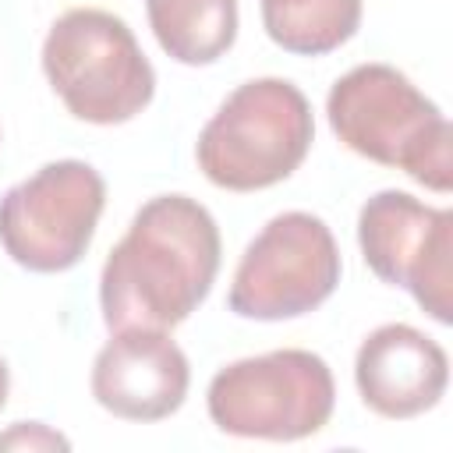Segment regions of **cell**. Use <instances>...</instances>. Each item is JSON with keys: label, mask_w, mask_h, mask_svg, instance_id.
<instances>
[{"label": "cell", "mask_w": 453, "mask_h": 453, "mask_svg": "<svg viewBox=\"0 0 453 453\" xmlns=\"http://www.w3.org/2000/svg\"><path fill=\"white\" fill-rule=\"evenodd\" d=\"M219 255V226L202 202L188 195L149 198L99 273L106 329L180 326L209 297Z\"/></svg>", "instance_id": "obj_1"}, {"label": "cell", "mask_w": 453, "mask_h": 453, "mask_svg": "<svg viewBox=\"0 0 453 453\" xmlns=\"http://www.w3.org/2000/svg\"><path fill=\"white\" fill-rule=\"evenodd\" d=\"M333 134L357 156L403 170L428 191L453 188V127L418 85L389 64H357L326 96Z\"/></svg>", "instance_id": "obj_2"}, {"label": "cell", "mask_w": 453, "mask_h": 453, "mask_svg": "<svg viewBox=\"0 0 453 453\" xmlns=\"http://www.w3.org/2000/svg\"><path fill=\"white\" fill-rule=\"evenodd\" d=\"M315 142L304 92L287 78L237 85L198 134V170L223 191H262L287 180Z\"/></svg>", "instance_id": "obj_3"}, {"label": "cell", "mask_w": 453, "mask_h": 453, "mask_svg": "<svg viewBox=\"0 0 453 453\" xmlns=\"http://www.w3.org/2000/svg\"><path fill=\"white\" fill-rule=\"evenodd\" d=\"M42 74L85 124H124L156 96V71L124 18L99 7L64 11L42 39Z\"/></svg>", "instance_id": "obj_4"}, {"label": "cell", "mask_w": 453, "mask_h": 453, "mask_svg": "<svg viewBox=\"0 0 453 453\" xmlns=\"http://www.w3.org/2000/svg\"><path fill=\"white\" fill-rule=\"evenodd\" d=\"M205 407L226 435L294 442L329 425L336 382L319 354L283 347L219 368L209 382Z\"/></svg>", "instance_id": "obj_5"}, {"label": "cell", "mask_w": 453, "mask_h": 453, "mask_svg": "<svg viewBox=\"0 0 453 453\" xmlns=\"http://www.w3.org/2000/svg\"><path fill=\"white\" fill-rule=\"evenodd\" d=\"M343 262L333 230L311 212L273 216L244 248L226 304L241 319L280 322L315 311L333 297Z\"/></svg>", "instance_id": "obj_6"}, {"label": "cell", "mask_w": 453, "mask_h": 453, "mask_svg": "<svg viewBox=\"0 0 453 453\" xmlns=\"http://www.w3.org/2000/svg\"><path fill=\"white\" fill-rule=\"evenodd\" d=\"M106 184L81 159H57L0 198V244L28 273L78 265L96 237Z\"/></svg>", "instance_id": "obj_7"}, {"label": "cell", "mask_w": 453, "mask_h": 453, "mask_svg": "<svg viewBox=\"0 0 453 453\" xmlns=\"http://www.w3.org/2000/svg\"><path fill=\"white\" fill-rule=\"evenodd\" d=\"M365 265L411 297L439 326L453 322V212L407 191H379L357 212Z\"/></svg>", "instance_id": "obj_8"}, {"label": "cell", "mask_w": 453, "mask_h": 453, "mask_svg": "<svg viewBox=\"0 0 453 453\" xmlns=\"http://www.w3.org/2000/svg\"><path fill=\"white\" fill-rule=\"evenodd\" d=\"M191 386L184 350L170 329H120L92 361V396L124 421H163L180 411Z\"/></svg>", "instance_id": "obj_9"}, {"label": "cell", "mask_w": 453, "mask_h": 453, "mask_svg": "<svg viewBox=\"0 0 453 453\" xmlns=\"http://www.w3.org/2000/svg\"><path fill=\"white\" fill-rule=\"evenodd\" d=\"M449 382L446 350L407 322L372 329L354 357V386L368 411L389 421H407L432 411Z\"/></svg>", "instance_id": "obj_10"}, {"label": "cell", "mask_w": 453, "mask_h": 453, "mask_svg": "<svg viewBox=\"0 0 453 453\" xmlns=\"http://www.w3.org/2000/svg\"><path fill=\"white\" fill-rule=\"evenodd\" d=\"M145 14L163 53L188 67L219 60L237 39V0H145Z\"/></svg>", "instance_id": "obj_11"}, {"label": "cell", "mask_w": 453, "mask_h": 453, "mask_svg": "<svg viewBox=\"0 0 453 453\" xmlns=\"http://www.w3.org/2000/svg\"><path fill=\"white\" fill-rule=\"evenodd\" d=\"M361 25V0H262L265 35L297 57L340 50Z\"/></svg>", "instance_id": "obj_12"}, {"label": "cell", "mask_w": 453, "mask_h": 453, "mask_svg": "<svg viewBox=\"0 0 453 453\" xmlns=\"http://www.w3.org/2000/svg\"><path fill=\"white\" fill-rule=\"evenodd\" d=\"M0 449H28V453H42V449H71V442L53 432L42 421H18L0 435Z\"/></svg>", "instance_id": "obj_13"}, {"label": "cell", "mask_w": 453, "mask_h": 453, "mask_svg": "<svg viewBox=\"0 0 453 453\" xmlns=\"http://www.w3.org/2000/svg\"><path fill=\"white\" fill-rule=\"evenodd\" d=\"M7 393H11V372H7V361L0 357V411L7 403Z\"/></svg>", "instance_id": "obj_14"}]
</instances>
